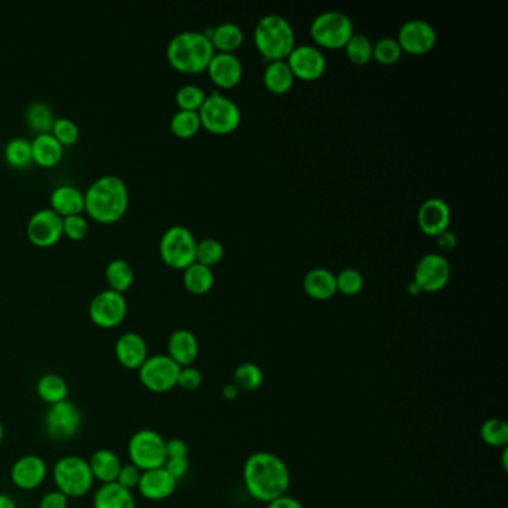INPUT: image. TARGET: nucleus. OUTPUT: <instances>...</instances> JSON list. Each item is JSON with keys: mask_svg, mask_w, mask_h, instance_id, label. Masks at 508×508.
<instances>
[{"mask_svg": "<svg viewBox=\"0 0 508 508\" xmlns=\"http://www.w3.org/2000/svg\"><path fill=\"white\" fill-rule=\"evenodd\" d=\"M246 492L254 500L268 504L279 496L286 495L291 486V473L282 458L275 453L255 452L243 467Z\"/></svg>", "mask_w": 508, "mask_h": 508, "instance_id": "obj_1", "label": "nucleus"}, {"mask_svg": "<svg viewBox=\"0 0 508 508\" xmlns=\"http://www.w3.org/2000/svg\"><path fill=\"white\" fill-rule=\"evenodd\" d=\"M86 211L93 220L111 224L117 222L129 207V188L124 179L115 175H104L95 179L84 193Z\"/></svg>", "mask_w": 508, "mask_h": 508, "instance_id": "obj_2", "label": "nucleus"}, {"mask_svg": "<svg viewBox=\"0 0 508 508\" xmlns=\"http://www.w3.org/2000/svg\"><path fill=\"white\" fill-rule=\"evenodd\" d=\"M168 60L182 74H202L215 56V48L206 33L181 32L168 45Z\"/></svg>", "mask_w": 508, "mask_h": 508, "instance_id": "obj_3", "label": "nucleus"}, {"mask_svg": "<svg viewBox=\"0 0 508 508\" xmlns=\"http://www.w3.org/2000/svg\"><path fill=\"white\" fill-rule=\"evenodd\" d=\"M254 42L266 60L284 61L295 48V32L284 17L270 14L255 26Z\"/></svg>", "mask_w": 508, "mask_h": 508, "instance_id": "obj_4", "label": "nucleus"}, {"mask_svg": "<svg viewBox=\"0 0 508 508\" xmlns=\"http://www.w3.org/2000/svg\"><path fill=\"white\" fill-rule=\"evenodd\" d=\"M52 480L56 483L57 491L65 494L68 498H82L91 491L95 482L88 461L77 455L60 458L56 462L52 468Z\"/></svg>", "mask_w": 508, "mask_h": 508, "instance_id": "obj_5", "label": "nucleus"}, {"mask_svg": "<svg viewBox=\"0 0 508 508\" xmlns=\"http://www.w3.org/2000/svg\"><path fill=\"white\" fill-rule=\"evenodd\" d=\"M202 127L216 136L231 134L239 129L241 113L234 100L225 97L221 93L207 95L204 104L198 111Z\"/></svg>", "mask_w": 508, "mask_h": 508, "instance_id": "obj_6", "label": "nucleus"}, {"mask_svg": "<svg viewBox=\"0 0 508 508\" xmlns=\"http://www.w3.org/2000/svg\"><path fill=\"white\" fill-rule=\"evenodd\" d=\"M197 239L186 225H172L159 239V255L168 268L186 270L195 263Z\"/></svg>", "mask_w": 508, "mask_h": 508, "instance_id": "obj_7", "label": "nucleus"}, {"mask_svg": "<svg viewBox=\"0 0 508 508\" xmlns=\"http://www.w3.org/2000/svg\"><path fill=\"white\" fill-rule=\"evenodd\" d=\"M166 441L168 440L154 430L134 432L127 446L130 461L141 471L161 468L168 459Z\"/></svg>", "mask_w": 508, "mask_h": 508, "instance_id": "obj_8", "label": "nucleus"}, {"mask_svg": "<svg viewBox=\"0 0 508 508\" xmlns=\"http://www.w3.org/2000/svg\"><path fill=\"white\" fill-rule=\"evenodd\" d=\"M353 33L352 20L339 11L319 14L311 26V35L316 45L327 50L345 48Z\"/></svg>", "mask_w": 508, "mask_h": 508, "instance_id": "obj_9", "label": "nucleus"}, {"mask_svg": "<svg viewBox=\"0 0 508 508\" xmlns=\"http://www.w3.org/2000/svg\"><path fill=\"white\" fill-rule=\"evenodd\" d=\"M181 367L168 357V353H159L148 357L147 361L139 368V380L143 388L154 394H166L177 388Z\"/></svg>", "mask_w": 508, "mask_h": 508, "instance_id": "obj_10", "label": "nucleus"}, {"mask_svg": "<svg viewBox=\"0 0 508 508\" xmlns=\"http://www.w3.org/2000/svg\"><path fill=\"white\" fill-rule=\"evenodd\" d=\"M82 427V413L78 405L65 400L50 405L45 414V431L56 441H68L78 435Z\"/></svg>", "mask_w": 508, "mask_h": 508, "instance_id": "obj_11", "label": "nucleus"}, {"mask_svg": "<svg viewBox=\"0 0 508 508\" xmlns=\"http://www.w3.org/2000/svg\"><path fill=\"white\" fill-rule=\"evenodd\" d=\"M127 300L124 294L115 289H104L91 300L88 313L93 322L100 328H115L127 316Z\"/></svg>", "mask_w": 508, "mask_h": 508, "instance_id": "obj_12", "label": "nucleus"}, {"mask_svg": "<svg viewBox=\"0 0 508 508\" xmlns=\"http://www.w3.org/2000/svg\"><path fill=\"white\" fill-rule=\"evenodd\" d=\"M452 268L448 259L441 254H427L419 259L414 270L413 284L421 293H439L450 280Z\"/></svg>", "mask_w": 508, "mask_h": 508, "instance_id": "obj_13", "label": "nucleus"}, {"mask_svg": "<svg viewBox=\"0 0 508 508\" xmlns=\"http://www.w3.org/2000/svg\"><path fill=\"white\" fill-rule=\"evenodd\" d=\"M26 231L33 245L41 248L56 245L63 236V216L52 211L51 207L40 209L31 216Z\"/></svg>", "mask_w": 508, "mask_h": 508, "instance_id": "obj_14", "label": "nucleus"}, {"mask_svg": "<svg viewBox=\"0 0 508 508\" xmlns=\"http://www.w3.org/2000/svg\"><path fill=\"white\" fill-rule=\"evenodd\" d=\"M286 65L293 72L294 78L302 81H316L327 70V60L322 51L313 45L295 47L286 59Z\"/></svg>", "mask_w": 508, "mask_h": 508, "instance_id": "obj_15", "label": "nucleus"}, {"mask_svg": "<svg viewBox=\"0 0 508 508\" xmlns=\"http://www.w3.org/2000/svg\"><path fill=\"white\" fill-rule=\"evenodd\" d=\"M437 32L430 23L423 20H412L401 26L398 32V43L403 52L412 56H423L432 51L437 43Z\"/></svg>", "mask_w": 508, "mask_h": 508, "instance_id": "obj_16", "label": "nucleus"}, {"mask_svg": "<svg viewBox=\"0 0 508 508\" xmlns=\"http://www.w3.org/2000/svg\"><path fill=\"white\" fill-rule=\"evenodd\" d=\"M47 476V462L38 455L18 458L11 468V480L22 491H35L45 482Z\"/></svg>", "mask_w": 508, "mask_h": 508, "instance_id": "obj_17", "label": "nucleus"}, {"mask_svg": "<svg viewBox=\"0 0 508 508\" xmlns=\"http://www.w3.org/2000/svg\"><path fill=\"white\" fill-rule=\"evenodd\" d=\"M452 222V211L441 198H430L419 207L418 224L423 234L439 237L448 231Z\"/></svg>", "mask_w": 508, "mask_h": 508, "instance_id": "obj_18", "label": "nucleus"}, {"mask_svg": "<svg viewBox=\"0 0 508 508\" xmlns=\"http://www.w3.org/2000/svg\"><path fill=\"white\" fill-rule=\"evenodd\" d=\"M207 74L218 88L231 90L239 86L243 78V66L239 57L234 54L215 52V56L207 66Z\"/></svg>", "mask_w": 508, "mask_h": 508, "instance_id": "obj_19", "label": "nucleus"}, {"mask_svg": "<svg viewBox=\"0 0 508 508\" xmlns=\"http://www.w3.org/2000/svg\"><path fill=\"white\" fill-rule=\"evenodd\" d=\"M113 352L117 361L127 370H139L150 357L147 340L138 332L132 331L118 337Z\"/></svg>", "mask_w": 508, "mask_h": 508, "instance_id": "obj_20", "label": "nucleus"}, {"mask_svg": "<svg viewBox=\"0 0 508 508\" xmlns=\"http://www.w3.org/2000/svg\"><path fill=\"white\" fill-rule=\"evenodd\" d=\"M177 486V480L164 469V467H161V468L142 471L138 491L145 500L163 501L175 494Z\"/></svg>", "mask_w": 508, "mask_h": 508, "instance_id": "obj_21", "label": "nucleus"}, {"mask_svg": "<svg viewBox=\"0 0 508 508\" xmlns=\"http://www.w3.org/2000/svg\"><path fill=\"white\" fill-rule=\"evenodd\" d=\"M200 353L197 337L195 332L186 328L177 330L168 337V355L179 367H188L195 364Z\"/></svg>", "mask_w": 508, "mask_h": 508, "instance_id": "obj_22", "label": "nucleus"}, {"mask_svg": "<svg viewBox=\"0 0 508 508\" xmlns=\"http://www.w3.org/2000/svg\"><path fill=\"white\" fill-rule=\"evenodd\" d=\"M52 211H56L59 215L70 216L79 215L82 211H86V197L79 188L74 186H59L51 191L50 195Z\"/></svg>", "mask_w": 508, "mask_h": 508, "instance_id": "obj_23", "label": "nucleus"}, {"mask_svg": "<svg viewBox=\"0 0 508 508\" xmlns=\"http://www.w3.org/2000/svg\"><path fill=\"white\" fill-rule=\"evenodd\" d=\"M303 288L313 300L327 302L337 294L336 275L327 268H313L304 276Z\"/></svg>", "mask_w": 508, "mask_h": 508, "instance_id": "obj_24", "label": "nucleus"}, {"mask_svg": "<svg viewBox=\"0 0 508 508\" xmlns=\"http://www.w3.org/2000/svg\"><path fill=\"white\" fill-rule=\"evenodd\" d=\"M88 464H90L93 477L102 485L117 482L118 474L122 467L120 457L109 449H99L97 452L93 453Z\"/></svg>", "mask_w": 508, "mask_h": 508, "instance_id": "obj_25", "label": "nucleus"}, {"mask_svg": "<svg viewBox=\"0 0 508 508\" xmlns=\"http://www.w3.org/2000/svg\"><path fill=\"white\" fill-rule=\"evenodd\" d=\"M95 508H136V500L129 489L117 482L100 485L93 498Z\"/></svg>", "mask_w": 508, "mask_h": 508, "instance_id": "obj_26", "label": "nucleus"}, {"mask_svg": "<svg viewBox=\"0 0 508 508\" xmlns=\"http://www.w3.org/2000/svg\"><path fill=\"white\" fill-rule=\"evenodd\" d=\"M32 154L35 163L42 168H52L60 163L63 157V145L52 133L36 134V138L32 141Z\"/></svg>", "mask_w": 508, "mask_h": 508, "instance_id": "obj_27", "label": "nucleus"}, {"mask_svg": "<svg viewBox=\"0 0 508 508\" xmlns=\"http://www.w3.org/2000/svg\"><path fill=\"white\" fill-rule=\"evenodd\" d=\"M206 35L215 48V52H222V54H234L245 40L240 27L234 23L220 24L215 29H212L211 33H206Z\"/></svg>", "mask_w": 508, "mask_h": 508, "instance_id": "obj_28", "label": "nucleus"}, {"mask_svg": "<svg viewBox=\"0 0 508 508\" xmlns=\"http://www.w3.org/2000/svg\"><path fill=\"white\" fill-rule=\"evenodd\" d=\"M263 81L270 93L284 95L293 90L295 78L289 66L286 65V61H270L264 70Z\"/></svg>", "mask_w": 508, "mask_h": 508, "instance_id": "obj_29", "label": "nucleus"}, {"mask_svg": "<svg viewBox=\"0 0 508 508\" xmlns=\"http://www.w3.org/2000/svg\"><path fill=\"white\" fill-rule=\"evenodd\" d=\"M213 284H215V276L212 268L207 266L195 261L184 270V285L195 295H204L209 293L213 288Z\"/></svg>", "mask_w": 508, "mask_h": 508, "instance_id": "obj_30", "label": "nucleus"}, {"mask_svg": "<svg viewBox=\"0 0 508 508\" xmlns=\"http://www.w3.org/2000/svg\"><path fill=\"white\" fill-rule=\"evenodd\" d=\"M36 392H38L41 400L47 403L48 405H54L57 403L68 400V395H69V388H68L66 380L61 376L54 375V373L43 375L38 380Z\"/></svg>", "mask_w": 508, "mask_h": 508, "instance_id": "obj_31", "label": "nucleus"}, {"mask_svg": "<svg viewBox=\"0 0 508 508\" xmlns=\"http://www.w3.org/2000/svg\"><path fill=\"white\" fill-rule=\"evenodd\" d=\"M104 276L108 280L109 288L124 294L133 284L134 270L127 259H115L106 266Z\"/></svg>", "mask_w": 508, "mask_h": 508, "instance_id": "obj_32", "label": "nucleus"}, {"mask_svg": "<svg viewBox=\"0 0 508 508\" xmlns=\"http://www.w3.org/2000/svg\"><path fill=\"white\" fill-rule=\"evenodd\" d=\"M233 384L240 392L259 391L264 384V373L254 362H243L234 370Z\"/></svg>", "mask_w": 508, "mask_h": 508, "instance_id": "obj_33", "label": "nucleus"}, {"mask_svg": "<svg viewBox=\"0 0 508 508\" xmlns=\"http://www.w3.org/2000/svg\"><path fill=\"white\" fill-rule=\"evenodd\" d=\"M26 121L36 134L51 133L52 124L56 121L52 109L43 102H33L26 109Z\"/></svg>", "mask_w": 508, "mask_h": 508, "instance_id": "obj_34", "label": "nucleus"}, {"mask_svg": "<svg viewBox=\"0 0 508 508\" xmlns=\"http://www.w3.org/2000/svg\"><path fill=\"white\" fill-rule=\"evenodd\" d=\"M346 57L355 66H366L373 60V43L362 33H353L345 45Z\"/></svg>", "mask_w": 508, "mask_h": 508, "instance_id": "obj_35", "label": "nucleus"}, {"mask_svg": "<svg viewBox=\"0 0 508 508\" xmlns=\"http://www.w3.org/2000/svg\"><path fill=\"white\" fill-rule=\"evenodd\" d=\"M5 159L13 168H27L33 161L32 141L24 138H14L5 145Z\"/></svg>", "mask_w": 508, "mask_h": 508, "instance_id": "obj_36", "label": "nucleus"}, {"mask_svg": "<svg viewBox=\"0 0 508 508\" xmlns=\"http://www.w3.org/2000/svg\"><path fill=\"white\" fill-rule=\"evenodd\" d=\"M480 439L491 448L504 449L508 444V425L504 419L491 418L480 427Z\"/></svg>", "mask_w": 508, "mask_h": 508, "instance_id": "obj_37", "label": "nucleus"}, {"mask_svg": "<svg viewBox=\"0 0 508 508\" xmlns=\"http://www.w3.org/2000/svg\"><path fill=\"white\" fill-rule=\"evenodd\" d=\"M170 129L173 134L181 139H190L198 133V130L202 129V121L200 115L195 111H182L179 109L172 120H170Z\"/></svg>", "mask_w": 508, "mask_h": 508, "instance_id": "obj_38", "label": "nucleus"}, {"mask_svg": "<svg viewBox=\"0 0 508 508\" xmlns=\"http://www.w3.org/2000/svg\"><path fill=\"white\" fill-rule=\"evenodd\" d=\"M224 245L216 239H203L197 241V249H195V261L213 268L216 264L221 263V259H224Z\"/></svg>", "mask_w": 508, "mask_h": 508, "instance_id": "obj_39", "label": "nucleus"}, {"mask_svg": "<svg viewBox=\"0 0 508 508\" xmlns=\"http://www.w3.org/2000/svg\"><path fill=\"white\" fill-rule=\"evenodd\" d=\"M401 57H403V50H401L400 43L396 40L382 38V40L373 43V59L380 65H395L401 60Z\"/></svg>", "mask_w": 508, "mask_h": 508, "instance_id": "obj_40", "label": "nucleus"}, {"mask_svg": "<svg viewBox=\"0 0 508 508\" xmlns=\"http://www.w3.org/2000/svg\"><path fill=\"white\" fill-rule=\"evenodd\" d=\"M207 95L202 86H195V84H186L181 86L177 93V104L182 111H195L198 113L202 108Z\"/></svg>", "mask_w": 508, "mask_h": 508, "instance_id": "obj_41", "label": "nucleus"}, {"mask_svg": "<svg viewBox=\"0 0 508 508\" xmlns=\"http://www.w3.org/2000/svg\"><path fill=\"white\" fill-rule=\"evenodd\" d=\"M337 293L353 297L361 293L364 288V277L355 268H346L343 272L336 275Z\"/></svg>", "mask_w": 508, "mask_h": 508, "instance_id": "obj_42", "label": "nucleus"}, {"mask_svg": "<svg viewBox=\"0 0 508 508\" xmlns=\"http://www.w3.org/2000/svg\"><path fill=\"white\" fill-rule=\"evenodd\" d=\"M51 133L63 147H70V145L78 142V125L75 124L74 121L69 120V118H56L54 124H52Z\"/></svg>", "mask_w": 508, "mask_h": 508, "instance_id": "obj_43", "label": "nucleus"}, {"mask_svg": "<svg viewBox=\"0 0 508 508\" xmlns=\"http://www.w3.org/2000/svg\"><path fill=\"white\" fill-rule=\"evenodd\" d=\"M88 230H90L88 221H86V216H82L81 213H79V215H70L63 218V234L72 239V240H82V239H86V234H88Z\"/></svg>", "mask_w": 508, "mask_h": 508, "instance_id": "obj_44", "label": "nucleus"}, {"mask_svg": "<svg viewBox=\"0 0 508 508\" xmlns=\"http://www.w3.org/2000/svg\"><path fill=\"white\" fill-rule=\"evenodd\" d=\"M203 384L202 371L195 367H181L179 377H177V386L184 391H197Z\"/></svg>", "mask_w": 508, "mask_h": 508, "instance_id": "obj_45", "label": "nucleus"}, {"mask_svg": "<svg viewBox=\"0 0 508 508\" xmlns=\"http://www.w3.org/2000/svg\"><path fill=\"white\" fill-rule=\"evenodd\" d=\"M141 476H142V471L138 467H134L133 464H127V466L121 467L117 483L120 486L125 487L129 491H133V489H138Z\"/></svg>", "mask_w": 508, "mask_h": 508, "instance_id": "obj_46", "label": "nucleus"}, {"mask_svg": "<svg viewBox=\"0 0 508 508\" xmlns=\"http://www.w3.org/2000/svg\"><path fill=\"white\" fill-rule=\"evenodd\" d=\"M164 469L172 476L175 480H181L186 477L190 469V459L188 458H168Z\"/></svg>", "mask_w": 508, "mask_h": 508, "instance_id": "obj_47", "label": "nucleus"}, {"mask_svg": "<svg viewBox=\"0 0 508 508\" xmlns=\"http://www.w3.org/2000/svg\"><path fill=\"white\" fill-rule=\"evenodd\" d=\"M68 505H69V498L57 489L45 494L40 503V508H68Z\"/></svg>", "mask_w": 508, "mask_h": 508, "instance_id": "obj_48", "label": "nucleus"}, {"mask_svg": "<svg viewBox=\"0 0 508 508\" xmlns=\"http://www.w3.org/2000/svg\"><path fill=\"white\" fill-rule=\"evenodd\" d=\"M188 444L182 439H170L166 441L168 458H188Z\"/></svg>", "mask_w": 508, "mask_h": 508, "instance_id": "obj_49", "label": "nucleus"}, {"mask_svg": "<svg viewBox=\"0 0 508 508\" xmlns=\"http://www.w3.org/2000/svg\"><path fill=\"white\" fill-rule=\"evenodd\" d=\"M268 508H306L304 505L297 500V498H294V496L288 495H282L279 498H276L273 500L272 503H268Z\"/></svg>", "mask_w": 508, "mask_h": 508, "instance_id": "obj_50", "label": "nucleus"}, {"mask_svg": "<svg viewBox=\"0 0 508 508\" xmlns=\"http://www.w3.org/2000/svg\"><path fill=\"white\" fill-rule=\"evenodd\" d=\"M437 243H439L440 249L450 252V250L457 248V236L448 230V231H444L443 234H440V236L437 237Z\"/></svg>", "mask_w": 508, "mask_h": 508, "instance_id": "obj_51", "label": "nucleus"}, {"mask_svg": "<svg viewBox=\"0 0 508 508\" xmlns=\"http://www.w3.org/2000/svg\"><path fill=\"white\" fill-rule=\"evenodd\" d=\"M239 395H240V389L237 388L233 382H230V384L225 385L224 388H222V396H224L227 401L237 400Z\"/></svg>", "mask_w": 508, "mask_h": 508, "instance_id": "obj_52", "label": "nucleus"}, {"mask_svg": "<svg viewBox=\"0 0 508 508\" xmlns=\"http://www.w3.org/2000/svg\"><path fill=\"white\" fill-rule=\"evenodd\" d=\"M0 508H17V503H15L13 496L0 494Z\"/></svg>", "mask_w": 508, "mask_h": 508, "instance_id": "obj_53", "label": "nucleus"}, {"mask_svg": "<svg viewBox=\"0 0 508 508\" xmlns=\"http://www.w3.org/2000/svg\"><path fill=\"white\" fill-rule=\"evenodd\" d=\"M4 439H5V428H4V423H2V421H0V446H2V443H4Z\"/></svg>", "mask_w": 508, "mask_h": 508, "instance_id": "obj_54", "label": "nucleus"}]
</instances>
